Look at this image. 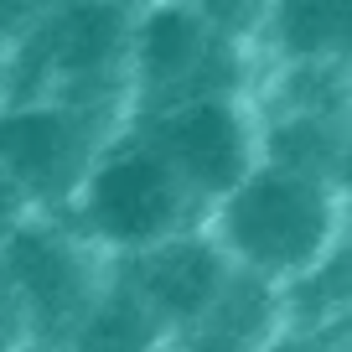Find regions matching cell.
<instances>
[{
	"label": "cell",
	"mask_w": 352,
	"mask_h": 352,
	"mask_svg": "<svg viewBox=\"0 0 352 352\" xmlns=\"http://www.w3.org/2000/svg\"><path fill=\"white\" fill-rule=\"evenodd\" d=\"M202 233L218 243L228 270L285 290L306 280L337 243H347L342 192L259 161L228 197L208 208Z\"/></svg>",
	"instance_id": "cell-1"
},
{
	"label": "cell",
	"mask_w": 352,
	"mask_h": 352,
	"mask_svg": "<svg viewBox=\"0 0 352 352\" xmlns=\"http://www.w3.org/2000/svg\"><path fill=\"white\" fill-rule=\"evenodd\" d=\"M63 218L109 264H120V259H135V254L176 239V233L202 228L208 212L171 176V166L151 151V140L135 124H120L104 140V151L94 155V166L78 182Z\"/></svg>",
	"instance_id": "cell-2"
},
{
	"label": "cell",
	"mask_w": 352,
	"mask_h": 352,
	"mask_svg": "<svg viewBox=\"0 0 352 352\" xmlns=\"http://www.w3.org/2000/svg\"><path fill=\"white\" fill-rule=\"evenodd\" d=\"M0 270L21 311L26 342H42V347H63L67 331L83 321V311L99 300V290L114 275V264L73 223L47 212H32L0 243Z\"/></svg>",
	"instance_id": "cell-3"
},
{
	"label": "cell",
	"mask_w": 352,
	"mask_h": 352,
	"mask_svg": "<svg viewBox=\"0 0 352 352\" xmlns=\"http://www.w3.org/2000/svg\"><path fill=\"white\" fill-rule=\"evenodd\" d=\"M124 124L151 140V151L171 166V176L192 192L202 212L223 202L259 166V124L243 94H197L161 109L130 114Z\"/></svg>",
	"instance_id": "cell-4"
},
{
	"label": "cell",
	"mask_w": 352,
	"mask_h": 352,
	"mask_svg": "<svg viewBox=\"0 0 352 352\" xmlns=\"http://www.w3.org/2000/svg\"><path fill=\"white\" fill-rule=\"evenodd\" d=\"M124 120L99 109H78L63 99L0 104V171L26 192L32 212L63 218L94 155L104 151Z\"/></svg>",
	"instance_id": "cell-5"
},
{
	"label": "cell",
	"mask_w": 352,
	"mask_h": 352,
	"mask_svg": "<svg viewBox=\"0 0 352 352\" xmlns=\"http://www.w3.org/2000/svg\"><path fill=\"white\" fill-rule=\"evenodd\" d=\"M114 275L140 296V306L161 321L166 337H182L212 311V300L228 285L233 270L218 254V243L202 228H192V233H176V239L135 254V259H120Z\"/></svg>",
	"instance_id": "cell-6"
},
{
	"label": "cell",
	"mask_w": 352,
	"mask_h": 352,
	"mask_svg": "<svg viewBox=\"0 0 352 352\" xmlns=\"http://www.w3.org/2000/svg\"><path fill=\"white\" fill-rule=\"evenodd\" d=\"M352 6L316 0V6H264L249 52H264L270 67H347Z\"/></svg>",
	"instance_id": "cell-7"
},
{
	"label": "cell",
	"mask_w": 352,
	"mask_h": 352,
	"mask_svg": "<svg viewBox=\"0 0 352 352\" xmlns=\"http://www.w3.org/2000/svg\"><path fill=\"white\" fill-rule=\"evenodd\" d=\"M166 342L171 337L140 306V296L120 275H109V285L99 290V300L83 311V321L67 331V342L57 352H161Z\"/></svg>",
	"instance_id": "cell-8"
},
{
	"label": "cell",
	"mask_w": 352,
	"mask_h": 352,
	"mask_svg": "<svg viewBox=\"0 0 352 352\" xmlns=\"http://www.w3.org/2000/svg\"><path fill=\"white\" fill-rule=\"evenodd\" d=\"M259 352H347V331H290V327H280Z\"/></svg>",
	"instance_id": "cell-9"
},
{
	"label": "cell",
	"mask_w": 352,
	"mask_h": 352,
	"mask_svg": "<svg viewBox=\"0 0 352 352\" xmlns=\"http://www.w3.org/2000/svg\"><path fill=\"white\" fill-rule=\"evenodd\" d=\"M26 218H32V202H26V192L16 187V182H11L6 171H0V243L11 239V233L21 228Z\"/></svg>",
	"instance_id": "cell-10"
},
{
	"label": "cell",
	"mask_w": 352,
	"mask_h": 352,
	"mask_svg": "<svg viewBox=\"0 0 352 352\" xmlns=\"http://www.w3.org/2000/svg\"><path fill=\"white\" fill-rule=\"evenodd\" d=\"M21 342H26V331H21V311H16L11 285H6V270H0V352H16Z\"/></svg>",
	"instance_id": "cell-11"
},
{
	"label": "cell",
	"mask_w": 352,
	"mask_h": 352,
	"mask_svg": "<svg viewBox=\"0 0 352 352\" xmlns=\"http://www.w3.org/2000/svg\"><path fill=\"white\" fill-rule=\"evenodd\" d=\"M16 352H57V347H42V342H21Z\"/></svg>",
	"instance_id": "cell-12"
},
{
	"label": "cell",
	"mask_w": 352,
	"mask_h": 352,
	"mask_svg": "<svg viewBox=\"0 0 352 352\" xmlns=\"http://www.w3.org/2000/svg\"><path fill=\"white\" fill-rule=\"evenodd\" d=\"M0 88H6V52H0Z\"/></svg>",
	"instance_id": "cell-13"
},
{
	"label": "cell",
	"mask_w": 352,
	"mask_h": 352,
	"mask_svg": "<svg viewBox=\"0 0 352 352\" xmlns=\"http://www.w3.org/2000/svg\"><path fill=\"white\" fill-rule=\"evenodd\" d=\"M161 352H176V347H171V342H166V347H161Z\"/></svg>",
	"instance_id": "cell-14"
}]
</instances>
